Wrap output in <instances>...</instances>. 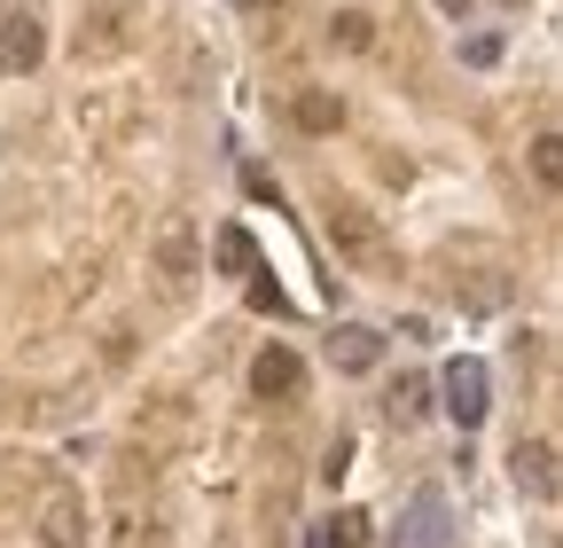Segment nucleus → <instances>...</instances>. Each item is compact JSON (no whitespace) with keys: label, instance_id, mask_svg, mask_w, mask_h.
Segmentation results:
<instances>
[{"label":"nucleus","instance_id":"f257e3e1","mask_svg":"<svg viewBox=\"0 0 563 548\" xmlns=\"http://www.w3.org/2000/svg\"><path fill=\"white\" fill-rule=\"evenodd\" d=\"M321 228H329L336 259H352V266H368V274H391V266H399V259H391V243H384V228H376V212H361V204H344V196H329V212H321Z\"/></svg>","mask_w":563,"mask_h":548},{"label":"nucleus","instance_id":"f03ea898","mask_svg":"<svg viewBox=\"0 0 563 548\" xmlns=\"http://www.w3.org/2000/svg\"><path fill=\"white\" fill-rule=\"evenodd\" d=\"M251 392H258V399H298V392H306V361H298L290 346H266V353L251 361Z\"/></svg>","mask_w":563,"mask_h":548},{"label":"nucleus","instance_id":"7ed1b4c3","mask_svg":"<svg viewBox=\"0 0 563 548\" xmlns=\"http://www.w3.org/2000/svg\"><path fill=\"white\" fill-rule=\"evenodd\" d=\"M485 407H493V399H485V361H454V369H446V416H454L462 431H477Z\"/></svg>","mask_w":563,"mask_h":548},{"label":"nucleus","instance_id":"20e7f679","mask_svg":"<svg viewBox=\"0 0 563 548\" xmlns=\"http://www.w3.org/2000/svg\"><path fill=\"white\" fill-rule=\"evenodd\" d=\"M329 361H336L344 376H368V369L384 361V337H376L368 321H344V329H329Z\"/></svg>","mask_w":563,"mask_h":548},{"label":"nucleus","instance_id":"39448f33","mask_svg":"<svg viewBox=\"0 0 563 548\" xmlns=\"http://www.w3.org/2000/svg\"><path fill=\"white\" fill-rule=\"evenodd\" d=\"M40 55H47V32L32 17H0V63H9V72H32Z\"/></svg>","mask_w":563,"mask_h":548},{"label":"nucleus","instance_id":"423d86ee","mask_svg":"<svg viewBox=\"0 0 563 548\" xmlns=\"http://www.w3.org/2000/svg\"><path fill=\"white\" fill-rule=\"evenodd\" d=\"M509 462H517V486H525V494L555 502V447H548V439H525Z\"/></svg>","mask_w":563,"mask_h":548},{"label":"nucleus","instance_id":"0eeeda50","mask_svg":"<svg viewBox=\"0 0 563 548\" xmlns=\"http://www.w3.org/2000/svg\"><path fill=\"white\" fill-rule=\"evenodd\" d=\"M157 266L173 274V283H188V274H196V228H188V220H165V228H157Z\"/></svg>","mask_w":563,"mask_h":548},{"label":"nucleus","instance_id":"6e6552de","mask_svg":"<svg viewBox=\"0 0 563 548\" xmlns=\"http://www.w3.org/2000/svg\"><path fill=\"white\" fill-rule=\"evenodd\" d=\"M290 118H298V133H336V125H344V102H336L329 87H298Z\"/></svg>","mask_w":563,"mask_h":548},{"label":"nucleus","instance_id":"1a4fd4ad","mask_svg":"<svg viewBox=\"0 0 563 548\" xmlns=\"http://www.w3.org/2000/svg\"><path fill=\"white\" fill-rule=\"evenodd\" d=\"M329 47H344V55L376 47V17H368V9H336V17H329Z\"/></svg>","mask_w":563,"mask_h":548},{"label":"nucleus","instance_id":"9d476101","mask_svg":"<svg viewBox=\"0 0 563 548\" xmlns=\"http://www.w3.org/2000/svg\"><path fill=\"white\" fill-rule=\"evenodd\" d=\"M384 407H391V424H422V416H431V384H422V376H399Z\"/></svg>","mask_w":563,"mask_h":548},{"label":"nucleus","instance_id":"9b49d317","mask_svg":"<svg viewBox=\"0 0 563 548\" xmlns=\"http://www.w3.org/2000/svg\"><path fill=\"white\" fill-rule=\"evenodd\" d=\"M47 548H79V502H70L63 486L47 494Z\"/></svg>","mask_w":563,"mask_h":548},{"label":"nucleus","instance_id":"f8f14e48","mask_svg":"<svg viewBox=\"0 0 563 548\" xmlns=\"http://www.w3.org/2000/svg\"><path fill=\"white\" fill-rule=\"evenodd\" d=\"M220 266H228V274H258V251H251L243 228H220Z\"/></svg>","mask_w":563,"mask_h":548},{"label":"nucleus","instance_id":"ddd939ff","mask_svg":"<svg viewBox=\"0 0 563 548\" xmlns=\"http://www.w3.org/2000/svg\"><path fill=\"white\" fill-rule=\"evenodd\" d=\"M532 173H540V188L563 180V133H540V142H532Z\"/></svg>","mask_w":563,"mask_h":548},{"label":"nucleus","instance_id":"4468645a","mask_svg":"<svg viewBox=\"0 0 563 548\" xmlns=\"http://www.w3.org/2000/svg\"><path fill=\"white\" fill-rule=\"evenodd\" d=\"M329 548H368V509H336V525H329Z\"/></svg>","mask_w":563,"mask_h":548},{"label":"nucleus","instance_id":"2eb2a0df","mask_svg":"<svg viewBox=\"0 0 563 548\" xmlns=\"http://www.w3.org/2000/svg\"><path fill=\"white\" fill-rule=\"evenodd\" d=\"M118 548H157V533L141 525V517H118Z\"/></svg>","mask_w":563,"mask_h":548},{"label":"nucleus","instance_id":"dca6fc26","mask_svg":"<svg viewBox=\"0 0 563 548\" xmlns=\"http://www.w3.org/2000/svg\"><path fill=\"white\" fill-rule=\"evenodd\" d=\"M251 306H258V314H282L290 298H282V283H266V274H258V283H251Z\"/></svg>","mask_w":563,"mask_h":548},{"label":"nucleus","instance_id":"f3484780","mask_svg":"<svg viewBox=\"0 0 563 548\" xmlns=\"http://www.w3.org/2000/svg\"><path fill=\"white\" fill-rule=\"evenodd\" d=\"M344 470H352V447L336 439V447H329V462H321V478H329V486H336V478H344Z\"/></svg>","mask_w":563,"mask_h":548},{"label":"nucleus","instance_id":"a211bd4d","mask_svg":"<svg viewBox=\"0 0 563 548\" xmlns=\"http://www.w3.org/2000/svg\"><path fill=\"white\" fill-rule=\"evenodd\" d=\"M501 9H525V0H501Z\"/></svg>","mask_w":563,"mask_h":548},{"label":"nucleus","instance_id":"6ab92c4d","mask_svg":"<svg viewBox=\"0 0 563 548\" xmlns=\"http://www.w3.org/2000/svg\"><path fill=\"white\" fill-rule=\"evenodd\" d=\"M258 9H274V0H258Z\"/></svg>","mask_w":563,"mask_h":548}]
</instances>
